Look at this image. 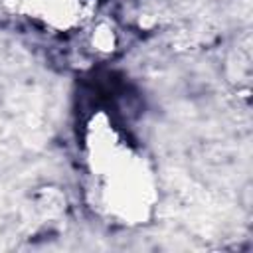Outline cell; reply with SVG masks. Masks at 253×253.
<instances>
[{
  "label": "cell",
  "mask_w": 253,
  "mask_h": 253,
  "mask_svg": "<svg viewBox=\"0 0 253 253\" xmlns=\"http://www.w3.org/2000/svg\"><path fill=\"white\" fill-rule=\"evenodd\" d=\"M126 150L128 146L123 144L111 117L105 111H97L85 126V152L91 172L103 176Z\"/></svg>",
  "instance_id": "cell-2"
},
{
  "label": "cell",
  "mask_w": 253,
  "mask_h": 253,
  "mask_svg": "<svg viewBox=\"0 0 253 253\" xmlns=\"http://www.w3.org/2000/svg\"><path fill=\"white\" fill-rule=\"evenodd\" d=\"M34 210L43 219H57L67 210V196L57 186L38 188V192L34 194Z\"/></svg>",
  "instance_id": "cell-4"
},
{
  "label": "cell",
  "mask_w": 253,
  "mask_h": 253,
  "mask_svg": "<svg viewBox=\"0 0 253 253\" xmlns=\"http://www.w3.org/2000/svg\"><path fill=\"white\" fill-rule=\"evenodd\" d=\"M103 204L119 221L146 223L156 204V184L146 162L130 148L103 176Z\"/></svg>",
  "instance_id": "cell-1"
},
{
  "label": "cell",
  "mask_w": 253,
  "mask_h": 253,
  "mask_svg": "<svg viewBox=\"0 0 253 253\" xmlns=\"http://www.w3.org/2000/svg\"><path fill=\"white\" fill-rule=\"evenodd\" d=\"M89 45L99 55L115 53L117 47H119V34L115 30V26L111 22H107V20L97 22L93 26V30L89 32Z\"/></svg>",
  "instance_id": "cell-5"
},
{
  "label": "cell",
  "mask_w": 253,
  "mask_h": 253,
  "mask_svg": "<svg viewBox=\"0 0 253 253\" xmlns=\"http://www.w3.org/2000/svg\"><path fill=\"white\" fill-rule=\"evenodd\" d=\"M6 6L49 30H73L85 12L83 0H6Z\"/></svg>",
  "instance_id": "cell-3"
}]
</instances>
